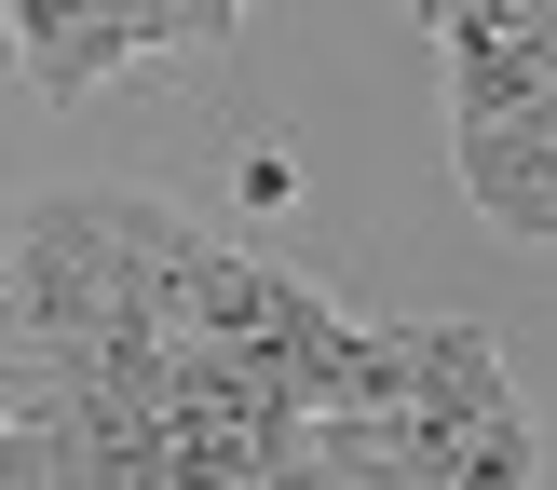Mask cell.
Segmentation results:
<instances>
[{
  "instance_id": "cell-3",
  "label": "cell",
  "mask_w": 557,
  "mask_h": 490,
  "mask_svg": "<svg viewBox=\"0 0 557 490\" xmlns=\"http://www.w3.org/2000/svg\"><path fill=\"white\" fill-rule=\"evenodd\" d=\"M232 191H245V205H286V191H299V163H286V150H245V177H232Z\"/></svg>"
},
{
  "instance_id": "cell-1",
  "label": "cell",
  "mask_w": 557,
  "mask_h": 490,
  "mask_svg": "<svg viewBox=\"0 0 557 490\" xmlns=\"http://www.w3.org/2000/svg\"><path fill=\"white\" fill-rule=\"evenodd\" d=\"M368 408H395V422L422 436L435 490H449V450L490 408H517V381H504V354H490V327H368Z\"/></svg>"
},
{
  "instance_id": "cell-2",
  "label": "cell",
  "mask_w": 557,
  "mask_h": 490,
  "mask_svg": "<svg viewBox=\"0 0 557 490\" xmlns=\"http://www.w3.org/2000/svg\"><path fill=\"white\" fill-rule=\"evenodd\" d=\"M449 163L517 245H557V96H490L449 109Z\"/></svg>"
}]
</instances>
